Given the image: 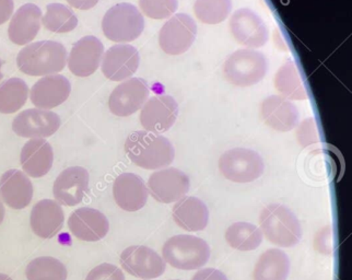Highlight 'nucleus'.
<instances>
[{"label": "nucleus", "mask_w": 352, "mask_h": 280, "mask_svg": "<svg viewBox=\"0 0 352 280\" xmlns=\"http://www.w3.org/2000/svg\"><path fill=\"white\" fill-rule=\"evenodd\" d=\"M125 151L133 164L146 170L166 168L175 157L173 144L168 138L147 131L131 133L126 139Z\"/></svg>", "instance_id": "f257e3e1"}, {"label": "nucleus", "mask_w": 352, "mask_h": 280, "mask_svg": "<svg viewBox=\"0 0 352 280\" xmlns=\"http://www.w3.org/2000/svg\"><path fill=\"white\" fill-rule=\"evenodd\" d=\"M67 50L55 41H41L22 48L16 57L20 72L29 76H50L64 70Z\"/></svg>", "instance_id": "f03ea898"}, {"label": "nucleus", "mask_w": 352, "mask_h": 280, "mask_svg": "<svg viewBox=\"0 0 352 280\" xmlns=\"http://www.w3.org/2000/svg\"><path fill=\"white\" fill-rule=\"evenodd\" d=\"M259 224L267 240L280 248H294L301 241L302 228L296 215L280 204H270L261 213Z\"/></svg>", "instance_id": "7ed1b4c3"}, {"label": "nucleus", "mask_w": 352, "mask_h": 280, "mask_svg": "<svg viewBox=\"0 0 352 280\" xmlns=\"http://www.w3.org/2000/svg\"><path fill=\"white\" fill-rule=\"evenodd\" d=\"M208 243L201 237L179 235L172 237L162 248L163 261L176 270H194L205 266L210 259Z\"/></svg>", "instance_id": "20e7f679"}, {"label": "nucleus", "mask_w": 352, "mask_h": 280, "mask_svg": "<svg viewBox=\"0 0 352 280\" xmlns=\"http://www.w3.org/2000/svg\"><path fill=\"white\" fill-rule=\"evenodd\" d=\"M144 29V16L137 7L129 3L115 5L107 11L102 20L105 36L118 43L137 40Z\"/></svg>", "instance_id": "39448f33"}, {"label": "nucleus", "mask_w": 352, "mask_h": 280, "mask_svg": "<svg viewBox=\"0 0 352 280\" xmlns=\"http://www.w3.org/2000/svg\"><path fill=\"white\" fill-rule=\"evenodd\" d=\"M268 62L264 54L254 50H239L224 63V77L238 87H251L264 79Z\"/></svg>", "instance_id": "423d86ee"}, {"label": "nucleus", "mask_w": 352, "mask_h": 280, "mask_svg": "<svg viewBox=\"0 0 352 280\" xmlns=\"http://www.w3.org/2000/svg\"><path fill=\"white\" fill-rule=\"evenodd\" d=\"M263 158L252 149L234 148L228 150L219 159L222 175L234 183L256 181L264 173Z\"/></svg>", "instance_id": "0eeeda50"}, {"label": "nucleus", "mask_w": 352, "mask_h": 280, "mask_svg": "<svg viewBox=\"0 0 352 280\" xmlns=\"http://www.w3.org/2000/svg\"><path fill=\"white\" fill-rule=\"evenodd\" d=\"M197 25L192 17L177 14L166 21L159 33V44L168 55H181L195 42Z\"/></svg>", "instance_id": "6e6552de"}, {"label": "nucleus", "mask_w": 352, "mask_h": 280, "mask_svg": "<svg viewBox=\"0 0 352 280\" xmlns=\"http://www.w3.org/2000/svg\"><path fill=\"white\" fill-rule=\"evenodd\" d=\"M120 261L125 272L140 279H155L166 272V261L148 246H133L125 248L120 254Z\"/></svg>", "instance_id": "1a4fd4ad"}, {"label": "nucleus", "mask_w": 352, "mask_h": 280, "mask_svg": "<svg viewBox=\"0 0 352 280\" xmlns=\"http://www.w3.org/2000/svg\"><path fill=\"white\" fill-rule=\"evenodd\" d=\"M190 187V177L175 168L155 171L148 181L150 195L161 204L175 203L184 197Z\"/></svg>", "instance_id": "9d476101"}, {"label": "nucleus", "mask_w": 352, "mask_h": 280, "mask_svg": "<svg viewBox=\"0 0 352 280\" xmlns=\"http://www.w3.org/2000/svg\"><path fill=\"white\" fill-rule=\"evenodd\" d=\"M230 30L236 42L246 47H262L270 39L266 23L251 9L235 11L230 20Z\"/></svg>", "instance_id": "9b49d317"}, {"label": "nucleus", "mask_w": 352, "mask_h": 280, "mask_svg": "<svg viewBox=\"0 0 352 280\" xmlns=\"http://www.w3.org/2000/svg\"><path fill=\"white\" fill-rule=\"evenodd\" d=\"M149 94L147 81L142 78H131L114 89L109 100V107L116 116H131L144 107Z\"/></svg>", "instance_id": "f8f14e48"}, {"label": "nucleus", "mask_w": 352, "mask_h": 280, "mask_svg": "<svg viewBox=\"0 0 352 280\" xmlns=\"http://www.w3.org/2000/svg\"><path fill=\"white\" fill-rule=\"evenodd\" d=\"M60 118L46 109H29L20 113L12 122V129L23 138H47L60 127Z\"/></svg>", "instance_id": "ddd939ff"}, {"label": "nucleus", "mask_w": 352, "mask_h": 280, "mask_svg": "<svg viewBox=\"0 0 352 280\" xmlns=\"http://www.w3.org/2000/svg\"><path fill=\"white\" fill-rule=\"evenodd\" d=\"M179 116V105L171 96H155L147 100L140 113V123L147 131L166 133Z\"/></svg>", "instance_id": "4468645a"}, {"label": "nucleus", "mask_w": 352, "mask_h": 280, "mask_svg": "<svg viewBox=\"0 0 352 280\" xmlns=\"http://www.w3.org/2000/svg\"><path fill=\"white\" fill-rule=\"evenodd\" d=\"M88 170L81 166L66 169L57 176L54 183V197L60 205L72 207L82 202L89 190Z\"/></svg>", "instance_id": "2eb2a0df"}, {"label": "nucleus", "mask_w": 352, "mask_h": 280, "mask_svg": "<svg viewBox=\"0 0 352 280\" xmlns=\"http://www.w3.org/2000/svg\"><path fill=\"white\" fill-rule=\"evenodd\" d=\"M102 58V72L112 81H123L131 77L140 64L139 52L136 47L129 44L112 46L105 52Z\"/></svg>", "instance_id": "dca6fc26"}, {"label": "nucleus", "mask_w": 352, "mask_h": 280, "mask_svg": "<svg viewBox=\"0 0 352 280\" xmlns=\"http://www.w3.org/2000/svg\"><path fill=\"white\" fill-rule=\"evenodd\" d=\"M104 54V46L96 36L89 35L76 42L72 46L68 67L78 77H89L98 70Z\"/></svg>", "instance_id": "f3484780"}, {"label": "nucleus", "mask_w": 352, "mask_h": 280, "mask_svg": "<svg viewBox=\"0 0 352 280\" xmlns=\"http://www.w3.org/2000/svg\"><path fill=\"white\" fill-rule=\"evenodd\" d=\"M68 228L74 237L86 242L104 239L110 230V222L98 209L82 207L70 215Z\"/></svg>", "instance_id": "a211bd4d"}, {"label": "nucleus", "mask_w": 352, "mask_h": 280, "mask_svg": "<svg viewBox=\"0 0 352 280\" xmlns=\"http://www.w3.org/2000/svg\"><path fill=\"white\" fill-rule=\"evenodd\" d=\"M148 187L135 173L118 175L113 185V196L120 208L129 213L144 208L148 200Z\"/></svg>", "instance_id": "6ab92c4d"}, {"label": "nucleus", "mask_w": 352, "mask_h": 280, "mask_svg": "<svg viewBox=\"0 0 352 280\" xmlns=\"http://www.w3.org/2000/svg\"><path fill=\"white\" fill-rule=\"evenodd\" d=\"M72 92V85L62 75H50L42 78L30 91V99L35 107L51 109L62 105Z\"/></svg>", "instance_id": "aec40b11"}, {"label": "nucleus", "mask_w": 352, "mask_h": 280, "mask_svg": "<svg viewBox=\"0 0 352 280\" xmlns=\"http://www.w3.org/2000/svg\"><path fill=\"white\" fill-rule=\"evenodd\" d=\"M261 113L265 124L275 131H290L299 123V111L283 96H268L261 105Z\"/></svg>", "instance_id": "412c9836"}, {"label": "nucleus", "mask_w": 352, "mask_h": 280, "mask_svg": "<svg viewBox=\"0 0 352 280\" xmlns=\"http://www.w3.org/2000/svg\"><path fill=\"white\" fill-rule=\"evenodd\" d=\"M64 220V211L57 202L52 200H40L35 204L30 216L33 233L43 239H52L58 235Z\"/></svg>", "instance_id": "4be33fe9"}, {"label": "nucleus", "mask_w": 352, "mask_h": 280, "mask_svg": "<svg viewBox=\"0 0 352 280\" xmlns=\"http://www.w3.org/2000/svg\"><path fill=\"white\" fill-rule=\"evenodd\" d=\"M42 11L34 3H25L14 14L8 28V35L12 43L27 45L32 42L41 29Z\"/></svg>", "instance_id": "5701e85b"}, {"label": "nucleus", "mask_w": 352, "mask_h": 280, "mask_svg": "<svg viewBox=\"0 0 352 280\" xmlns=\"http://www.w3.org/2000/svg\"><path fill=\"white\" fill-rule=\"evenodd\" d=\"M0 195L10 208L23 209L33 197V185L23 172L12 169L5 172L0 179Z\"/></svg>", "instance_id": "b1692460"}, {"label": "nucleus", "mask_w": 352, "mask_h": 280, "mask_svg": "<svg viewBox=\"0 0 352 280\" xmlns=\"http://www.w3.org/2000/svg\"><path fill=\"white\" fill-rule=\"evenodd\" d=\"M172 217L182 229L188 233H198L205 230L208 224V207L199 198L184 196L173 206Z\"/></svg>", "instance_id": "393cba45"}, {"label": "nucleus", "mask_w": 352, "mask_h": 280, "mask_svg": "<svg viewBox=\"0 0 352 280\" xmlns=\"http://www.w3.org/2000/svg\"><path fill=\"white\" fill-rule=\"evenodd\" d=\"M22 169L31 177H43L50 172L54 162V152L45 139H32L21 150Z\"/></svg>", "instance_id": "a878e982"}, {"label": "nucleus", "mask_w": 352, "mask_h": 280, "mask_svg": "<svg viewBox=\"0 0 352 280\" xmlns=\"http://www.w3.org/2000/svg\"><path fill=\"white\" fill-rule=\"evenodd\" d=\"M275 87L286 99L307 100L309 98L301 70L294 61H288L278 69Z\"/></svg>", "instance_id": "bb28decb"}, {"label": "nucleus", "mask_w": 352, "mask_h": 280, "mask_svg": "<svg viewBox=\"0 0 352 280\" xmlns=\"http://www.w3.org/2000/svg\"><path fill=\"white\" fill-rule=\"evenodd\" d=\"M290 272L288 255L279 248L263 253L254 268V280H287Z\"/></svg>", "instance_id": "cd10ccee"}, {"label": "nucleus", "mask_w": 352, "mask_h": 280, "mask_svg": "<svg viewBox=\"0 0 352 280\" xmlns=\"http://www.w3.org/2000/svg\"><path fill=\"white\" fill-rule=\"evenodd\" d=\"M224 237L231 248L242 252L256 250L263 241L261 229L250 222H235L231 224Z\"/></svg>", "instance_id": "c85d7f7f"}, {"label": "nucleus", "mask_w": 352, "mask_h": 280, "mask_svg": "<svg viewBox=\"0 0 352 280\" xmlns=\"http://www.w3.org/2000/svg\"><path fill=\"white\" fill-rule=\"evenodd\" d=\"M29 87L20 78H10L0 83V113L12 114L19 111L28 100Z\"/></svg>", "instance_id": "c756f323"}, {"label": "nucleus", "mask_w": 352, "mask_h": 280, "mask_svg": "<svg viewBox=\"0 0 352 280\" xmlns=\"http://www.w3.org/2000/svg\"><path fill=\"white\" fill-rule=\"evenodd\" d=\"M44 27L54 33H68L78 25V18L72 9L62 3H50L42 19Z\"/></svg>", "instance_id": "7c9ffc66"}, {"label": "nucleus", "mask_w": 352, "mask_h": 280, "mask_svg": "<svg viewBox=\"0 0 352 280\" xmlns=\"http://www.w3.org/2000/svg\"><path fill=\"white\" fill-rule=\"evenodd\" d=\"M25 275L28 280H66L67 270L58 259L42 257L30 261Z\"/></svg>", "instance_id": "2f4dec72"}, {"label": "nucleus", "mask_w": 352, "mask_h": 280, "mask_svg": "<svg viewBox=\"0 0 352 280\" xmlns=\"http://www.w3.org/2000/svg\"><path fill=\"white\" fill-rule=\"evenodd\" d=\"M232 10L231 0H196L194 12L199 21L218 24L227 19Z\"/></svg>", "instance_id": "473e14b6"}, {"label": "nucleus", "mask_w": 352, "mask_h": 280, "mask_svg": "<svg viewBox=\"0 0 352 280\" xmlns=\"http://www.w3.org/2000/svg\"><path fill=\"white\" fill-rule=\"evenodd\" d=\"M139 6L142 14L155 20L170 18L179 8L177 0H139Z\"/></svg>", "instance_id": "72a5a7b5"}, {"label": "nucleus", "mask_w": 352, "mask_h": 280, "mask_svg": "<svg viewBox=\"0 0 352 280\" xmlns=\"http://www.w3.org/2000/svg\"><path fill=\"white\" fill-rule=\"evenodd\" d=\"M86 280H125V276L123 270H120L118 266L104 263L94 267L89 272Z\"/></svg>", "instance_id": "f704fd0d"}, {"label": "nucleus", "mask_w": 352, "mask_h": 280, "mask_svg": "<svg viewBox=\"0 0 352 280\" xmlns=\"http://www.w3.org/2000/svg\"><path fill=\"white\" fill-rule=\"evenodd\" d=\"M314 246L320 253L333 255L335 251V235L331 227H325L318 231L314 239Z\"/></svg>", "instance_id": "c9c22d12"}, {"label": "nucleus", "mask_w": 352, "mask_h": 280, "mask_svg": "<svg viewBox=\"0 0 352 280\" xmlns=\"http://www.w3.org/2000/svg\"><path fill=\"white\" fill-rule=\"evenodd\" d=\"M298 139H299V142H301L303 139L305 138L307 135V147L309 146V144H315V142H318V127H316V122H315L313 118H309V120H305L303 123L300 126V129L298 133Z\"/></svg>", "instance_id": "e433bc0d"}, {"label": "nucleus", "mask_w": 352, "mask_h": 280, "mask_svg": "<svg viewBox=\"0 0 352 280\" xmlns=\"http://www.w3.org/2000/svg\"><path fill=\"white\" fill-rule=\"evenodd\" d=\"M192 280H228V277L221 270L216 268H204L198 270L195 275L192 276Z\"/></svg>", "instance_id": "4c0bfd02"}, {"label": "nucleus", "mask_w": 352, "mask_h": 280, "mask_svg": "<svg viewBox=\"0 0 352 280\" xmlns=\"http://www.w3.org/2000/svg\"><path fill=\"white\" fill-rule=\"evenodd\" d=\"M14 0H0V24H3L10 19V17L14 14Z\"/></svg>", "instance_id": "58836bf2"}, {"label": "nucleus", "mask_w": 352, "mask_h": 280, "mask_svg": "<svg viewBox=\"0 0 352 280\" xmlns=\"http://www.w3.org/2000/svg\"><path fill=\"white\" fill-rule=\"evenodd\" d=\"M66 1L72 7L79 10H89L96 7V3H99V0H66Z\"/></svg>", "instance_id": "ea45409f"}, {"label": "nucleus", "mask_w": 352, "mask_h": 280, "mask_svg": "<svg viewBox=\"0 0 352 280\" xmlns=\"http://www.w3.org/2000/svg\"><path fill=\"white\" fill-rule=\"evenodd\" d=\"M3 218H5V207L1 200H0V224H3Z\"/></svg>", "instance_id": "a19ab883"}, {"label": "nucleus", "mask_w": 352, "mask_h": 280, "mask_svg": "<svg viewBox=\"0 0 352 280\" xmlns=\"http://www.w3.org/2000/svg\"><path fill=\"white\" fill-rule=\"evenodd\" d=\"M0 280H12V278L9 277V276L6 275V274H0Z\"/></svg>", "instance_id": "79ce46f5"}, {"label": "nucleus", "mask_w": 352, "mask_h": 280, "mask_svg": "<svg viewBox=\"0 0 352 280\" xmlns=\"http://www.w3.org/2000/svg\"><path fill=\"white\" fill-rule=\"evenodd\" d=\"M1 66H3V63H1V61H0V80H1L3 77V72H1Z\"/></svg>", "instance_id": "37998d69"}, {"label": "nucleus", "mask_w": 352, "mask_h": 280, "mask_svg": "<svg viewBox=\"0 0 352 280\" xmlns=\"http://www.w3.org/2000/svg\"><path fill=\"white\" fill-rule=\"evenodd\" d=\"M174 280H179V279H174Z\"/></svg>", "instance_id": "c03bdc74"}]
</instances>
